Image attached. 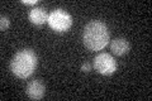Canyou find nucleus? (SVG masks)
Here are the masks:
<instances>
[{
    "instance_id": "obj_9",
    "label": "nucleus",
    "mask_w": 152,
    "mask_h": 101,
    "mask_svg": "<svg viewBox=\"0 0 152 101\" xmlns=\"http://www.w3.org/2000/svg\"><path fill=\"white\" fill-rule=\"evenodd\" d=\"M23 4H27V5H36L38 3V0H23Z\"/></svg>"
},
{
    "instance_id": "obj_2",
    "label": "nucleus",
    "mask_w": 152,
    "mask_h": 101,
    "mask_svg": "<svg viewBox=\"0 0 152 101\" xmlns=\"http://www.w3.org/2000/svg\"><path fill=\"white\" fill-rule=\"evenodd\" d=\"M38 63L37 56L32 49H22L13 57L10 62L12 72L19 78H27L34 72Z\"/></svg>"
},
{
    "instance_id": "obj_1",
    "label": "nucleus",
    "mask_w": 152,
    "mask_h": 101,
    "mask_svg": "<svg viewBox=\"0 0 152 101\" xmlns=\"http://www.w3.org/2000/svg\"><path fill=\"white\" fill-rule=\"evenodd\" d=\"M84 44L90 51H100L109 43V31L104 23L91 20L86 24L83 33Z\"/></svg>"
},
{
    "instance_id": "obj_6",
    "label": "nucleus",
    "mask_w": 152,
    "mask_h": 101,
    "mask_svg": "<svg viewBox=\"0 0 152 101\" xmlns=\"http://www.w3.org/2000/svg\"><path fill=\"white\" fill-rule=\"evenodd\" d=\"M48 15L47 14L46 9L45 8H41V7H36L31 9L29 12V20L33 24H37V25H41V24H45L46 22H48Z\"/></svg>"
},
{
    "instance_id": "obj_5",
    "label": "nucleus",
    "mask_w": 152,
    "mask_h": 101,
    "mask_svg": "<svg viewBox=\"0 0 152 101\" xmlns=\"http://www.w3.org/2000/svg\"><path fill=\"white\" fill-rule=\"evenodd\" d=\"M45 91H46L45 85L39 80H33L27 85L26 92L33 100H41L45 96Z\"/></svg>"
},
{
    "instance_id": "obj_4",
    "label": "nucleus",
    "mask_w": 152,
    "mask_h": 101,
    "mask_svg": "<svg viewBox=\"0 0 152 101\" xmlns=\"http://www.w3.org/2000/svg\"><path fill=\"white\" fill-rule=\"evenodd\" d=\"M94 68L102 75H112L117 71V61L109 53H100L94 58Z\"/></svg>"
},
{
    "instance_id": "obj_8",
    "label": "nucleus",
    "mask_w": 152,
    "mask_h": 101,
    "mask_svg": "<svg viewBox=\"0 0 152 101\" xmlns=\"http://www.w3.org/2000/svg\"><path fill=\"white\" fill-rule=\"evenodd\" d=\"M0 23H1V24H0V29H1V31H7L9 28V25H10L9 19L5 15H1V18H0Z\"/></svg>"
},
{
    "instance_id": "obj_7",
    "label": "nucleus",
    "mask_w": 152,
    "mask_h": 101,
    "mask_svg": "<svg viewBox=\"0 0 152 101\" xmlns=\"http://www.w3.org/2000/svg\"><path fill=\"white\" fill-rule=\"evenodd\" d=\"M110 49L114 54L124 56L129 52V42L126 38H115L110 43Z\"/></svg>"
},
{
    "instance_id": "obj_10",
    "label": "nucleus",
    "mask_w": 152,
    "mask_h": 101,
    "mask_svg": "<svg viewBox=\"0 0 152 101\" xmlns=\"http://www.w3.org/2000/svg\"><path fill=\"white\" fill-rule=\"evenodd\" d=\"M90 70H91V66H90L89 63H84L83 67H81V71L83 72H89Z\"/></svg>"
},
{
    "instance_id": "obj_3",
    "label": "nucleus",
    "mask_w": 152,
    "mask_h": 101,
    "mask_svg": "<svg viewBox=\"0 0 152 101\" xmlns=\"http://www.w3.org/2000/svg\"><path fill=\"white\" fill-rule=\"evenodd\" d=\"M48 25L56 32H66L72 25V18L62 9H56L48 15Z\"/></svg>"
}]
</instances>
